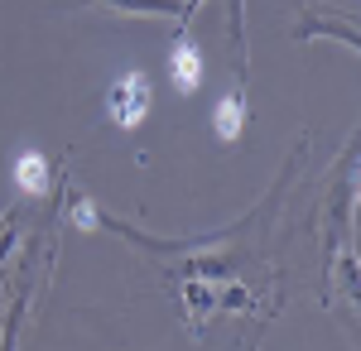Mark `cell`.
<instances>
[{
    "instance_id": "277c9868",
    "label": "cell",
    "mask_w": 361,
    "mask_h": 351,
    "mask_svg": "<svg viewBox=\"0 0 361 351\" xmlns=\"http://www.w3.org/2000/svg\"><path fill=\"white\" fill-rule=\"evenodd\" d=\"M241 125H246V101H241V97H222V101H217V135L236 140Z\"/></svg>"
},
{
    "instance_id": "6da1fadb",
    "label": "cell",
    "mask_w": 361,
    "mask_h": 351,
    "mask_svg": "<svg viewBox=\"0 0 361 351\" xmlns=\"http://www.w3.org/2000/svg\"><path fill=\"white\" fill-rule=\"evenodd\" d=\"M106 106H111V121H121V125H140L145 111H149V82L140 78V73H126V78L111 87Z\"/></svg>"
},
{
    "instance_id": "52a82bcc",
    "label": "cell",
    "mask_w": 361,
    "mask_h": 351,
    "mask_svg": "<svg viewBox=\"0 0 361 351\" xmlns=\"http://www.w3.org/2000/svg\"><path fill=\"white\" fill-rule=\"evenodd\" d=\"M73 221H78V226H92V221H97L92 202H78V207H73Z\"/></svg>"
},
{
    "instance_id": "8992f818",
    "label": "cell",
    "mask_w": 361,
    "mask_h": 351,
    "mask_svg": "<svg viewBox=\"0 0 361 351\" xmlns=\"http://www.w3.org/2000/svg\"><path fill=\"white\" fill-rule=\"evenodd\" d=\"M111 5H126V10H159V15H188L193 0H111Z\"/></svg>"
},
{
    "instance_id": "7a4b0ae2",
    "label": "cell",
    "mask_w": 361,
    "mask_h": 351,
    "mask_svg": "<svg viewBox=\"0 0 361 351\" xmlns=\"http://www.w3.org/2000/svg\"><path fill=\"white\" fill-rule=\"evenodd\" d=\"M169 78H173L178 92H197V82H202V58H197V49L188 39L173 44V54H169Z\"/></svg>"
},
{
    "instance_id": "3957f363",
    "label": "cell",
    "mask_w": 361,
    "mask_h": 351,
    "mask_svg": "<svg viewBox=\"0 0 361 351\" xmlns=\"http://www.w3.org/2000/svg\"><path fill=\"white\" fill-rule=\"evenodd\" d=\"M15 183L25 192H44V183H49V164H44V154H20V164H15Z\"/></svg>"
},
{
    "instance_id": "5b68a950",
    "label": "cell",
    "mask_w": 361,
    "mask_h": 351,
    "mask_svg": "<svg viewBox=\"0 0 361 351\" xmlns=\"http://www.w3.org/2000/svg\"><path fill=\"white\" fill-rule=\"evenodd\" d=\"M304 25H308V29H328V34H337L342 44H352V49H361V29H352L347 20H337V15H318V20L308 15Z\"/></svg>"
}]
</instances>
